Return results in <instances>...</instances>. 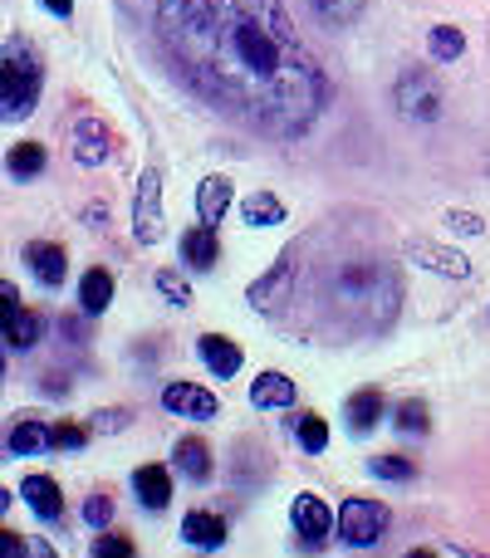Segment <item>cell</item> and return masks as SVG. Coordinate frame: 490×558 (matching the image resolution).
I'll list each match as a JSON object with an SVG mask.
<instances>
[{
    "mask_svg": "<svg viewBox=\"0 0 490 558\" xmlns=\"http://www.w3.org/2000/svg\"><path fill=\"white\" fill-rule=\"evenodd\" d=\"M397 426L422 436L427 426H432V422H427V402H417V397H413V402H397Z\"/></svg>",
    "mask_w": 490,
    "mask_h": 558,
    "instance_id": "31",
    "label": "cell"
},
{
    "mask_svg": "<svg viewBox=\"0 0 490 558\" xmlns=\"http://www.w3.org/2000/svg\"><path fill=\"white\" fill-rule=\"evenodd\" d=\"M84 520L94 524V530H104V524L113 520V500H108V495H94V500L84 505Z\"/></svg>",
    "mask_w": 490,
    "mask_h": 558,
    "instance_id": "34",
    "label": "cell"
},
{
    "mask_svg": "<svg viewBox=\"0 0 490 558\" xmlns=\"http://www.w3.org/2000/svg\"><path fill=\"white\" fill-rule=\"evenodd\" d=\"M373 475L378 481H413V461H403V456H378Z\"/></svg>",
    "mask_w": 490,
    "mask_h": 558,
    "instance_id": "32",
    "label": "cell"
},
{
    "mask_svg": "<svg viewBox=\"0 0 490 558\" xmlns=\"http://www.w3.org/2000/svg\"><path fill=\"white\" fill-rule=\"evenodd\" d=\"M226 206H231V182H226V177H206V182L196 186V216H202V226L222 221Z\"/></svg>",
    "mask_w": 490,
    "mask_h": 558,
    "instance_id": "16",
    "label": "cell"
},
{
    "mask_svg": "<svg viewBox=\"0 0 490 558\" xmlns=\"http://www.w3.org/2000/svg\"><path fill=\"white\" fill-rule=\"evenodd\" d=\"M0 377H5V357H0Z\"/></svg>",
    "mask_w": 490,
    "mask_h": 558,
    "instance_id": "42",
    "label": "cell"
},
{
    "mask_svg": "<svg viewBox=\"0 0 490 558\" xmlns=\"http://www.w3.org/2000/svg\"><path fill=\"white\" fill-rule=\"evenodd\" d=\"M39 88H45V69L29 54V45H10L0 54V118H29L39 104Z\"/></svg>",
    "mask_w": 490,
    "mask_h": 558,
    "instance_id": "3",
    "label": "cell"
},
{
    "mask_svg": "<svg viewBox=\"0 0 490 558\" xmlns=\"http://www.w3.org/2000/svg\"><path fill=\"white\" fill-rule=\"evenodd\" d=\"M20 495H25V505L39 520H59V510H64V495H59V485L49 481V475H25Z\"/></svg>",
    "mask_w": 490,
    "mask_h": 558,
    "instance_id": "13",
    "label": "cell"
},
{
    "mask_svg": "<svg viewBox=\"0 0 490 558\" xmlns=\"http://www.w3.org/2000/svg\"><path fill=\"white\" fill-rule=\"evenodd\" d=\"M397 304H403V284L397 270L383 255H344V260L314 270V308L328 328L338 333H378L393 324Z\"/></svg>",
    "mask_w": 490,
    "mask_h": 558,
    "instance_id": "2",
    "label": "cell"
},
{
    "mask_svg": "<svg viewBox=\"0 0 490 558\" xmlns=\"http://www.w3.org/2000/svg\"><path fill=\"white\" fill-rule=\"evenodd\" d=\"M427 49H432V59H446V64H452V59L466 54V39L456 25H437L432 35H427Z\"/></svg>",
    "mask_w": 490,
    "mask_h": 558,
    "instance_id": "26",
    "label": "cell"
},
{
    "mask_svg": "<svg viewBox=\"0 0 490 558\" xmlns=\"http://www.w3.org/2000/svg\"><path fill=\"white\" fill-rule=\"evenodd\" d=\"M49 15H74V0H39Z\"/></svg>",
    "mask_w": 490,
    "mask_h": 558,
    "instance_id": "40",
    "label": "cell"
},
{
    "mask_svg": "<svg viewBox=\"0 0 490 558\" xmlns=\"http://www.w3.org/2000/svg\"><path fill=\"white\" fill-rule=\"evenodd\" d=\"M378 416H383V397L378 392H354L348 397V422H354V432H373Z\"/></svg>",
    "mask_w": 490,
    "mask_h": 558,
    "instance_id": "25",
    "label": "cell"
},
{
    "mask_svg": "<svg viewBox=\"0 0 490 558\" xmlns=\"http://www.w3.org/2000/svg\"><path fill=\"white\" fill-rule=\"evenodd\" d=\"M393 98H397V108H403L407 118H417V123H432V118H442V84H437L427 69H413V74L397 78Z\"/></svg>",
    "mask_w": 490,
    "mask_h": 558,
    "instance_id": "5",
    "label": "cell"
},
{
    "mask_svg": "<svg viewBox=\"0 0 490 558\" xmlns=\"http://www.w3.org/2000/svg\"><path fill=\"white\" fill-rule=\"evenodd\" d=\"M250 402L265 407V412H285V407L295 402V383H289L285 373H260L255 383H250Z\"/></svg>",
    "mask_w": 490,
    "mask_h": 558,
    "instance_id": "14",
    "label": "cell"
},
{
    "mask_svg": "<svg viewBox=\"0 0 490 558\" xmlns=\"http://www.w3.org/2000/svg\"><path fill=\"white\" fill-rule=\"evenodd\" d=\"M108 147H113V133H108L98 118H79L74 123V162H84V167L108 162Z\"/></svg>",
    "mask_w": 490,
    "mask_h": 558,
    "instance_id": "7",
    "label": "cell"
},
{
    "mask_svg": "<svg viewBox=\"0 0 490 558\" xmlns=\"http://www.w3.org/2000/svg\"><path fill=\"white\" fill-rule=\"evenodd\" d=\"M241 216H246V226H279L285 221V202L275 192H255L241 202Z\"/></svg>",
    "mask_w": 490,
    "mask_h": 558,
    "instance_id": "23",
    "label": "cell"
},
{
    "mask_svg": "<svg viewBox=\"0 0 490 558\" xmlns=\"http://www.w3.org/2000/svg\"><path fill=\"white\" fill-rule=\"evenodd\" d=\"M172 461H177V471H182V475L206 481V475H212V446H206L202 436H182V441H177V451H172Z\"/></svg>",
    "mask_w": 490,
    "mask_h": 558,
    "instance_id": "20",
    "label": "cell"
},
{
    "mask_svg": "<svg viewBox=\"0 0 490 558\" xmlns=\"http://www.w3.org/2000/svg\"><path fill=\"white\" fill-rule=\"evenodd\" d=\"M216 255H222V241H216L212 226H196V231L182 235V260L192 265V270H212Z\"/></svg>",
    "mask_w": 490,
    "mask_h": 558,
    "instance_id": "18",
    "label": "cell"
},
{
    "mask_svg": "<svg viewBox=\"0 0 490 558\" xmlns=\"http://www.w3.org/2000/svg\"><path fill=\"white\" fill-rule=\"evenodd\" d=\"M128 422H133L128 412H98V416H94V432H123Z\"/></svg>",
    "mask_w": 490,
    "mask_h": 558,
    "instance_id": "37",
    "label": "cell"
},
{
    "mask_svg": "<svg viewBox=\"0 0 490 558\" xmlns=\"http://www.w3.org/2000/svg\"><path fill=\"white\" fill-rule=\"evenodd\" d=\"M133 231L143 245L163 241V172L147 167L143 182H138V206H133Z\"/></svg>",
    "mask_w": 490,
    "mask_h": 558,
    "instance_id": "6",
    "label": "cell"
},
{
    "mask_svg": "<svg viewBox=\"0 0 490 558\" xmlns=\"http://www.w3.org/2000/svg\"><path fill=\"white\" fill-rule=\"evenodd\" d=\"M39 328H45V324H39L35 308H15V314H10V324L0 328V333H5L10 348H35L39 343Z\"/></svg>",
    "mask_w": 490,
    "mask_h": 558,
    "instance_id": "24",
    "label": "cell"
},
{
    "mask_svg": "<svg viewBox=\"0 0 490 558\" xmlns=\"http://www.w3.org/2000/svg\"><path fill=\"white\" fill-rule=\"evenodd\" d=\"M20 308V289L10 284V279H0V328L10 324V314H15Z\"/></svg>",
    "mask_w": 490,
    "mask_h": 558,
    "instance_id": "36",
    "label": "cell"
},
{
    "mask_svg": "<svg viewBox=\"0 0 490 558\" xmlns=\"http://www.w3.org/2000/svg\"><path fill=\"white\" fill-rule=\"evenodd\" d=\"M295 530L304 544H324L328 530H334V514H328V505L319 500V495H299L295 500Z\"/></svg>",
    "mask_w": 490,
    "mask_h": 558,
    "instance_id": "9",
    "label": "cell"
},
{
    "mask_svg": "<svg viewBox=\"0 0 490 558\" xmlns=\"http://www.w3.org/2000/svg\"><path fill=\"white\" fill-rule=\"evenodd\" d=\"M49 446V426H39V422H20L15 432H10V451L15 456H35V451H45Z\"/></svg>",
    "mask_w": 490,
    "mask_h": 558,
    "instance_id": "27",
    "label": "cell"
},
{
    "mask_svg": "<svg viewBox=\"0 0 490 558\" xmlns=\"http://www.w3.org/2000/svg\"><path fill=\"white\" fill-rule=\"evenodd\" d=\"M84 441H88V426H79V422L49 426V446H55V451H74V446H84Z\"/></svg>",
    "mask_w": 490,
    "mask_h": 558,
    "instance_id": "30",
    "label": "cell"
},
{
    "mask_svg": "<svg viewBox=\"0 0 490 558\" xmlns=\"http://www.w3.org/2000/svg\"><path fill=\"white\" fill-rule=\"evenodd\" d=\"M407 255H413V260H422L427 270H442V275H452V279H466V275H471V260H466V255L437 251V245H427V241H413V245H407Z\"/></svg>",
    "mask_w": 490,
    "mask_h": 558,
    "instance_id": "17",
    "label": "cell"
},
{
    "mask_svg": "<svg viewBox=\"0 0 490 558\" xmlns=\"http://www.w3.org/2000/svg\"><path fill=\"white\" fill-rule=\"evenodd\" d=\"M309 10H314L319 25L348 29V25H358V15L368 10V0H309Z\"/></svg>",
    "mask_w": 490,
    "mask_h": 558,
    "instance_id": "21",
    "label": "cell"
},
{
    "mask_svg": "<svg viewBox=\"0 0 490 558\" xmlns=\"http://www.w3.org/2000/svg\"><path fill=\"white\" fill-rule=\"evenodd\" d=\"M79 304H84V314H104V308L113 304V275L88 270L84 279H79Z\"/></svg>",
    "mask_w": 490,
    "mask_h": 558,
    "instance_id": "22",
    "label": "cell"
},
{
    "mask_svg": "<svg viewBox=\"0 0 490 558\" xmlns=\"http://www.w3.org/2000/svg\"><path fill=\"white\" fill-rule=\"evenodd\" d=\"M387 530V510L378 500H344V510H338V539L348 544V549H373L378 539H383Z\"/></svg>",
    "mask_w": 490,
    "mask_h": 558,
    "instance_id": "4",
    "label": "cell"
},
{
    "mask_svg": "<svg viewBox=\"0 0 490 558\" xmlns=\"http://www.w3.org/2000/svg\"><path fill=\"white\" fill-rule=\"evenodd\" d=\"M20 554H25V539L10 534V530H0V558H20Z\"/></svg>",
    "mask_w": 490,
    "mask_h": 558,
    "instance_id": "39",
    "label": "cell"
},
{
    "mask_svg": "<svg viewBox=\"0 0 490 558\" xmlns=\"http://www.w3.org/2000/svg\"><path fill=\"white\" fill-rule=\"evenodd\" d=\"M157 289H163V294L172 299L177 308H182V304H192V289H187V279L177 275V270H163V275H157Z\"/></svg>",
    "mask_w": 490,
    "mask_h": 558,
    "instance_id": "33",
    "label": "cell"
},
{
    "mask_svg": "<svg viewBox=\"0 0 490 558\" xmlns=\"http://www.w3.org/2000/svg\"><path fill=\"white\" fill-rule=\"evenodd\" d=\"M10 172H15V177H39V172H45V147H39V143L10 147Z\"/></svg>",
    "mask_w": 490,
    "mask_h": 558,
    "instance_id": "28",
    "label": "cell"
},
{
    "mask_svg": "<svg viewBox=\"0 0 490 558\" xmlns=\"http://www.w3.org/2000/svg\"><path fill=\"white\" fill-rule=\"evenodd\" d=\"M10 510V490H5V485H0V514H5Z\"/></svg>",
    "mask_w": 490,
    "mask_h": 558,
    "instance_id": "41",
    "label": "cell"
},
{
    "mask_svg": "<svg viewBox=\"0 0 490 558\" xmlns=\"http://www.w3.org/2000/svg\"><path fill=\"white\" fill-rule=\"evenodd\" d=\"M157 25L182 74L236 123L299 137L328 98V78L279 0H157Z\"/></svg>",
    "mask_w": 490,
    "mask_h": 558,
    "instance_id": "1",
    "label": "cell"
},
{
    "mask_svg": "<svg viewBox=\"0 0 490 558\" xmlns=\"http://www.w3.org/2000/svg\"><path fill=\"white\" fill-rule=\"evenodd\" d=\"M25 265L39 284H64V245H49V241H29L25 245Z\"/></svg>",
    "mask_w": 490,
    "mask_h": 558,
    "instance_id": "10",
    "label": "cell"
},
{
    "mask_svg": "<svg viewBox=\"0 0 490 558\" xmlns=\"http://www.w3.org/2000/svg\"><path fill=\"white\" fill-rule=\"evenodd\" d=\"M94 554L98 558H128L133 554V539H123V534H104V539L94 544Z\"/></svg>",
    "mask_w": 490,
    "mask_h": 558,
    "instance_id": "35",
    "label": "cell"
},
{
    "mask_svg": "<svg viewBox=\"0 0 490 558\" xmlns=\"http://www.w3.org/2000/svg\"><path fill=\"white\" fill-rule=\"evenodd\" d=\"M299 446H304L309 456H319L328 446V426L324 416H299Z\"/></svg>",
    "mask_w": 490,
    "mask_h": 558,
    "instance_id": "29",
    "label": "cell"
},
{
    "mask_svg": "<svg viewBox=\"0 0 490 558\" xmlns=\"http://www.w3.org/2000/svg\"><path fill=\"white\" fill-rule=\"evenodd\" d=\"M196 353H202V363L212 367L216 377H236V373H241V348H236L226 333H202Z\"/></svg>",
    "mask_w": 490,
    "mask_h": 558,
    "instance_id": "11",
    "label": "cell"
},
{
    "mask_svg": "<svg viewBox=\"0 0 490 558\" xmlns=\"http://www.w3.org/2000/svg\"><path fill=\"white\" fill-rule=\"evenodd\" d=\"M133 490L147 510H163V505L172 500V475H167L163 465H143V471L133 475Z\"/></svg>",
    "mask_w": 490,
    "mask_h": 558,
    "instance_id": "19",
    "label": "cell"
},
{
    "mask_svg": "<svg viewBox=\"0 0 490 558\" xmlns=\"http://www.w3.org/2000/svg\"><path fill=\"white\" fill-rule=\"evenodd\" d=\"M289 279H295V270H289V260H279L275 270H270L265 279H255V284L246 289V299L255 308H275V304H285V294H289Z\"/></svg>",
    "mask_w": 490,
    "mask_h": 558,
    "instance_id": "15",
    "label": "cell"
},
{
    "mask_svg": "<svg viewBox=\"0 0 490 558\" xmlns=\"http://www.w3.org/2000/svg\"><path fill=\"white\" fill-rule=\"evenodd\" d=\"M163 407L177 416H196V422H206V416H216V397L206 392V387L196 383H172L163 392Z\"/></svg>",
    "mask_w": 490,
    "mask_h": 558,
    "instance_id": "8",
    "label": "cell"
},
{
    "mask_svg": "<svg viewBox=\"0 0 490 558\" xmlns=\"http://www.w3.org/2000/svg\"><path fill=\"white\" fill-rule=\"evenodd\" d=\"M446 221H452L462 235H481V231H486V221H481V216H466V211H452V216H446Z\"/></svg>",
    "mask_w": 490,
    "mask_h": 558,
    "instance_id": "38",
    "label": "cell"
},
{
    "mask_svg": "<svg viewBox=\"0 0 490 558\" xmlns=\"http://www.w3.org/2000/svg\"><path fill=\"white\" fill-rule=\"evenodd\" d=\"M182 539L192 544V549H222V544H226V520H222V514L192 510L182 520Z\"/></svg>",
    "mask_w": 490,
    "mask_h": 558,
    "instance_id": "12",
    "label": "cell"
}]
</instances>
